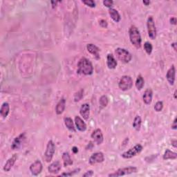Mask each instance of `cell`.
<instances>
[{
    "label": "cell",
    "mask_w": 177,
    "mask_h": 177,
    "mask_svg": "<svg viewBox=\"0 0 177 177\" xmlns=\"http://www.w3.org/2000/svg\"><path fill=\"white\" fill-rule=\"evenodd\" d=\"M78 70L77 73L83 74L85 76H90L93 74V67L92 63L86 58H82L80 60L78 64Z\"/></svg>",
    "instance_id": "cell-1"
},
{
    "label": "cell",
    "mask_w": 177,
    "mask_h": 177,
    "mask_svg": "<svg viewBox=\"0 0 177 177\" xmlns=\"http://www.w3.org/2000/svg\"><path fill=\"white\" fill-rule=\"evenodd\" d=\"M129 35L131 43L136 48H140L141 47L142 39L140 31L138 28L135 26H132L129 30Z\"/></svg>",
    "instance_id": "cell-2"
},
{
    "label": "cell",
    "mask_w": 177,
    "mask_h": 177,
    "mask_svg": "<svg viewBox=\"0 0 177 177\" xmlns=\"http://www.w3.org/2000/svg\"><path fill=\"white\" fill-rule=\"evenodd\" d=\"M115 54L118 60L124 63H129L132 60V56L127 50L122 48H118L115 51Z\"/></svg>",
    "instance_id": "cell-3"
},
{
    "label": "cell",
    "mask_w": 177,
    "mask_h": 177,
    "mask_svg": "<svg viewBox=\"0 0 177 177\" xmlns=\"http://www.w3.org/2000/svg\"><path fill=\"white\" fill-rule=\"evenodd\" d=\"M142 149H143V147H142L141 144H136V145H134L133 147L130 148L129 150L122 153L121 156L122 158L126 159L132 158L136 155L139 154L142 152Z\"/></svg>",
    "instance_id": "cell-4"
},
{
    "label": "cell",
    "mask_w": 177,
    "mask_h": 177,
    "mask_svg": "<svg viewBox=\"0 0 177 177\" xmlns=\"http://www.w3.org/2000/svg\"><path fill=\"white\" fill-rule=\"evenodd\" d=\"M137 171H138V169H137L136 167L130 166V167L120 168V169L116 171L115 172L109 174L108 176L110 177L121 176H124V175H130V174H132V173H136L137 172Z\"/></svg>",
    "instance_id": "cell-5"
},
{
    "label": "cell",
    "mask_w": 177,
    "mask_h": 177,
    "mask_svg": "<svg viewBox=\"0 0 177 177\" xmlns=\"http://www.w3.org/2000/svg\"><path fill=\"white\" fill-rule=\"evenodd\" d=\"M133 86V80L129 76H124L120 80L118 87L122 91H127L132 88Z\"/></svg>",
    "instance_id": "cell-6"
},
{
    "label": "cell",
    "mask_w": 177,
    "mask_h": 177,
    "mask_svg": "<svg viewBox=\"0 0 177 177\" xmlns=\"http://www.w3.org/2000/svg\"><path fill=\"white\" fill-rule=\"evenodd\" d=\"M55 152H56V145L52 141H49L48 142L47 149H46L45 151L44 159L48 163L51 162L52 161Z\"/></svg>",
    "instance_id": "cell-7"
},
{
    "label": "cell",
    "mask_w": 177,
    "mask_h": 177,
    "mask_svg": "<svg viewBox=\"0 0 177 177\" xmlns=\"http://www.w3.org/2000/svg\"><path fill=\"white\" fill-rule=\"evenodd\" d=\"M147 27L148 35L152 39H155L156 38V28L155 26L154 20L152 16H150L147 19Z\"/></svg>",
    "instance_id": "cell-8"
},
{
    "label": "cell",
    "mask_w": 177,
    "mask_h": 177,
    "mask_svg": "<svg viewBox=\"0 0 177 177\" xmlns=\"http://www.w3.org/2000/svg\"><path fill=\"white\" fill-rule=\"evenodd\" d=\"M26 140V134L22 133L21 134L16 137V138L14 139V141H13V143L11 145V148L13 150H19V148L22 147V145L24 143Z\"/></svg>",
    "instance_id": "cell-9"
},
{
    "label": "cell",
    "mask_w": 177,
    "mask_h": 177,
    "mask_svg": "<svg viewBox=\"0 0 177 177\" xmlns=\"http://www.w3.org/2000/svg\"><path fill=\"white\" fill-rule=\"evenodd\" d=\"M42 168H43V166H42L41 161L37 160L33 163L31 165L29 169L31 174L33 176H38L42 172Z\"/></svg>",
    "instance_id": "cell-10"
},
{
    "label": "cell",
    "mask_w": 177,
    "mask_h": 177,
    "mask_svg": "<svg viewBox=\"0 0 177 177\" xmlns=\"http://www.w3.org/2000/svg\"><path fill=\"white\" fill-rule=\"evenodd\" d=\"M104 161L105 156L103 154L102 152H96L90 156L88 163L91 165H94L96 163H102Z\"/></svg>",
    "instance_id": "cell-11"
},
{
    "label": "cell",
    "mask_w": 177,
    "mask_h": 177,
    "mask_svg": "<svg viewBox=\"0 0 177 177\" xmlns=\"http://www.w3.org/2000/svg\"><path fill=\"white\" fill-rule=\"evenodd\" d=\"M91 138L97 145H101L104 141L103 134L100 129H96L93 131L91 134Z\"/></svg>",
    "instance_id": "cell-12"
},
{
    "label": "cell",
    "mask_w": 177,
    "mask_h": 177,
    "mask_svg": "<svg viewBox=\"0 0 177 177\" xmlns=\"http://www.w3.org/2000/svg\"><path fill=\"white\" fill-rule=\"evenodd\" d=\"M175 77H176V68L175 65H172V66L169 68V70L167 71L166 74V78L170 85H174V84H175Z\"/></svg>",
    "instance_id": "cell-13"
},
{
    "label": "cell",
    "mask_w": 177,
    "mask_h": 177,
    "mask_svg": "<svg viewBox=\"0 0 177 177\" xmlns=\"http://www.w3.org/2000/svg\"><path fill=\"white\" fill-rule=\"evenodd\" d=\"M17 159H18V154H13L8 160L4 166V170L5 172H9V171L12 169L13 165L15 163Z\"/></svg>",
    "instance_id": "cell-14"
},
{
    "label": "cell",
    "mask_w": 177,
    "mask_h": 177,
    "mask_svg": "<svg viewBox=\"0 0 177 177\" xmlns=\"http://www.w3.org/2000/svg\"><path fill=\"white\" fill-rule=\"evenodd\" d=\"M61 168H62V165L60 163V162L56 161L50 164V165L48 167V170L50 173L53 174V175H56V174H58L60 171Z\"/></svg>",
    "instance_id": "cell-15"
},
{
    "label": "cell",
    "mask_w": 177,
    "mask_h": 177,
    "mask_svg": "<svg viewBox=\"0 0 177 177\" xmlns=\"http://www.w3.org/2000/svg\"><path fill=\"white\" fill-rule=\"evenodd\" d=\"M87 49L91 54H92L96 60L100 59V49L97 46L93 44H88L87 45Z\"/></svg>",
    "instance_id": "cell-16"
},
{
    "label": "cell",
    "mask_w": 177,
    "mask_h": 177,
    "mask_svg": "<svg viewBox=\"0 0 177 177\" xmlns=\"http://www.w3.org/2000/svg\"><path fill=\"white\" fill-rule=\"evenodd\" d=\"M75 124L77 130L80 132H84L87 130V125L80 117L77 116L75 117Z\"/></svg>",
    "instance_id": "cell-17"
},
{
    "label": "cell",
    "mask_w": 177,
    "mask_h": 177,
    "mask_svg": "<svg viewBox=\"0 0 177 177\" xmlns=\"http://www.w3.org/2000/svg\"><path fill=\"white\" fill-rule=\"evenodd\" d=\"M80 113L82 116L84 120H88L89 118V114H90V106L88 103H84L82 105L80 109Z\"/></svg>",
    "instance_id": "cell-18"
},
{
    "label": "cell",
    "mask_w": 177,
    "mask_h": 177,
    "mask_svg": "<svg viewBox=\"0 0 177 177\" xmlns=\"http://www.w3.org/2000/svg\"><path fill=\"white\" fill-rule=\"evenodd\" d=\"M152 97H153V92L151 88H147L145 90L144 92L143 96H142V100L145 104L150 105L152 101Z\"/></svg>",
    "instance_id": "cell-19"
},
{
    "label": "cell",
    "mask_w": 177,
    "mask_h": 177,
    "mask_svg": "<svg viewBox=\"0 0 177 177\" xmlns=\"http://www.w3.org/2000/svg\"><path fill=\"white\" fill-rule=\"evenodd\" d=\"M65 107H66V100L64 98H62L56 105V113L58 114V115H60V114L64 112Z\"/></svg>",
    "instance_id": "cell-20"
},
{
    "label": "cell",
    "mask_w": 177,
    "mask_h": 177,
    "mask_svg": "<svg viewBox=\"0 0 177 177\" xmlns=\"http://www.w3.org/2000/svg\"><path fill=\"white\" fill-rule=\"evenodd\" d=\"M107 64L108 68H110V69H114L116 67L117 64H118L116 60L114 58L112 54H108L107 58Z\"/></svg>",
    "instance_id": "cell-21"
},
{
    "label": "cell",
    "mask_w": 177,
    "mask_h": 177,
    "mask_svg": "<svg viewBox=\"0 0 177 177\" xmlns=\"http://www.w3.org/2000/svg\"><path fill=\"white\" fill-rule=\"evenodd\" d=\"M109 14L111 16V19H112L114 22H119L120 21H121V17L117 10L114 9V8H109Z\"/></svg>",
    "instance_id": "cell-22"
},
{
    "label": "cell",
    "mask_w": 177,
    "mask_h": 177,
    "mask_svg": "<svg viewBox=\"0 0 177 177\" xmlns=\"http://www.w3.org/2000/svg\"><path fill=\"white\" fill-rule=\"evenodd\" d=\"M10 111V105L8 102H4L1 107L0 109V113L4 118H6L8 116Z\"/></svg>",
    "instance_id": "cell-23"
},
{
    "label": "cell",
    "mask_w": 177,
    "mask_h": 177,
    "mask_svg": "<svg viewBox=\"0 0 177 177\" xmlns=\"http://www.w3.org/2000/svg\"><path fill=\"white\" fill-rule=\"evenodd\" d=\"M64 122L65 126L67 127L68 130L72 131V132H76V128L74 126V122L72 118H71L70 117H65L64 118Z\"/></svg>",
    "instance_id": "cell-24"
},
{
    "label": "cell",
    "mask_w": 177,
    "mask_h": 177,
    "mask_svg": "<svg viewBox=\"0 0 177 177\" xmlns=\"http://www.w3.org/2000/svg\"><path fill=\"white\" fill-rule=\"evenodd\" d=\"M62 161H63V163L65 167L69 166V165H73V161L71 159L69 154L68 152H64L62 154Z\"/></svg>",
    "instance_id": "cell-25"
},
{
    "label": "cell",
    "mask_w": 177,
    "mask_h": 177,
    "mask_svg": "<svg viewBox=\"0 0 177 177\" xmlns=\"http://www.w3.org/2000/svg\"><path fill=\"white\" fill-rule=\"evenodd\" d=\"M164 160H170V159H176L177 158V154L172 152L170 150L167 149L165 150V152L163 154V156Z\"/></svg>",
    "instance_id": "cell-26"
},
{
    "label": "cell",
    "mask_w": 177,
    "mask_h": 177,
    "mask_svg": "<svg viewBox=\"0 0 177 177\" xmlns=\"http://www.w3.org/2000/svg\"><path fill=\"white\" fill-rule=\"evenodd\" d=\"M141 123H142V120L140 116H136L134 118V122H133V127L136 131H139L141 130Z\"/></svg>",
    "instance_id": "cell-27"
},
{
    "label": "cell",
    "mask_w": 177,
    "mask_h": 177,
    "mask_svg": "<svg viewBox=\"0 0 177 177\" xmlns=\"http://www.w3.org/2000/svg\"><path fill=\"white\" fill-rule=\"evenodd\" d=\"M145 84V80L144 78H142L141 75H139L137 77L136 81V87L138 90H141L144 87Z\"/></svg>",
    "instance_id": "cell-28"
},
{
    "label": "cell",
    "mask_w": 177,
    "mask_h": 177,
    "mask_svg": "<svg viewBox=\"0 0 177 177\" xmlns=\"http://www.w3.org/2000/svg\"><path fill=\"white\" fill-rule=\"evenodd\" d=\"M144 49L146 51V53L148 54V55H151V53L152 52L153 50V47L152 44L150 43V42H146L144 44Z\"/></svg>",
    "instance_id": "cell-29"
},
{
    "label": "cell",
    "mask_w": 177,
    "mask_h": 177,
    "mask_svg": "<svg viewBox=\"0 0 177 177\" xmlns=\"http://www.w3.org/2000/svg\"><path fill=\"white\" fill-rule=\"evenodd\" d=\"M99 102L100 105H101V107H105L107 106L108 102H109V100H108V98L106 96H102L101 97V98H100Z\"/></svg>",
    "instance_id": "cell-30"
},
{
    "label": "cell",
    "mask_w": 177,
    "mask_h": 177,
    "mask_svg": "<svg viewBox=\"0 0 177 177\" xmlns=\"http://www.w3.org/2000/svg\"><path fill=\"white\" fill-rule=\"evenodd\" d=\"M80 171V169L78 168V169H76V170H74L73 171H71V172H69L62 173L60 176H73V175H76V174L78 173Z\"/></svg>",
    "instance_id": "cell-31"
},
{
    "label": "cell",
    "mask_w": 177,
    "mask_h": 177,
    "mask_svg": "<svg viewBox=\"0 0 177 177\" xmlns=\"http://www.w3.org/2000/svg\"><path fill=\"white\" fill-rule=\"evenodd\" d=\"M163 108V102L162 101H158L154 105V109L157 112H160L161 111Z\"/></svg>",
    "instance_id": "cell-32"
},
{
    "label": "cell",
    "mask_w": 177,
    "mask_h": 177,
    "mask_svg": "<svg viewBox=\"0 0 177 177\" xmlns=\"http://www.w3.org/2000/svg\"><path fill=\"white\" fill-rule=\"evenodd\" d=\"M82 3L90 8L96 7V2L93 1V0H86V1H82Z\"/></svg>",
    "instance_id": "cell-33"
},
{
    "label": "cell",
    "mask_w": 177,
    "mask_h": 177,
    "mask_svg": "<svg viewBox=\"0 0 177 177\" xmlns=\"http://www.w3.org/2000/svg\"><path fill=\"white\" fill-rule=\"evenodd\" d=\"M103 4L105 6L111 8L113 4V2L112 0H105V1H103Z\"/></svg>",
    "instance_id": "cell-34"
},
{
    "label": "cell",
    "mask_w": 177,
    "mask_h": 177,
    "mask_svg": "<svg viewBox=\"0 0 177 177\" xmlns=\"http://www.w3.org/2000/svg\"><path fill=\"white\" fill-rule=\"evenodd\" d=\"M100 26L102 28H107L108 27V24H107V22L106 20H105V19H101V21H100Z\"/></svg>",
    "instance_id": "cell-35"
},
{
    "label": "cell",
    "mask_w": 177,
    "mask_h": 177,
    "mask_svg": "<svg viewBox=\"0 0 177 177\" xmlns=\"http://www.w3.org/2000/svg\"><path fill=\"white\" fill-rule=\"evenodd\" d=\"M93 175V172L92 170H88L87 172H85L82 176H84V177H90V176H92Z\"/></svg>",
    "instance_id": "cell-36"
},
{
    "label": "cell",
    "mask_w": 177,
    "mask_h": 177,
    "mask_svg": "<svg viewBox=\"0 0 177 177\" xmlns=\"http://www.w3.org/2000/svg\"><path fill=\"white\" fill-rule=\"evenodd\" d=\"M177 118H175V120H174L173 123L172 124V129L176 130L177 129Z\"/></svg>",
    "instance_id": "cell-37"
},
{
    "label": "cell",
    "mask_w": 177,
    "mask_h": 177,
    "mask_svg": "<svg viewBox=\"0 0 177 177\" xmlns=\"http://www.w3.org/2000/svg\"><path fill=\"white\" fill-rule=\"evenodd\" d=\"M170 24H173V25H176V18H170Z\"/></svg>",
    "instance_id": "cell-38"
},
{
    "label": "cell",
    "mask_w": 177,
    "mask_h": 177,
    "mask_svg": "<svg viewBox=\"0 0 177 177\" xmlns=\"http://www.w3.org/2000/svg\"><path fill=\"white\" fill-rule=\"evenodd\" d=\"M172 145L175 148L177 147V141H176V140H174V141H172Z\"/></svg>",
    "instance_id": "cell-39"
},
{
    "label": "cell",
    "mask_w": 177,
    "mask_h": 177,
    "mask_svg": "<svg viewBox=\"0 0 177 177\" xmlns=\"http://www.w3.org/2000/svg\"><path fill=\"white\" fill-rule=\"evenodd\" d=\"M171 46H172V47L174 48V50H175V51H177V48H176L177 44H176V42H174V43H172Z\"/></svg>",
    "instance_id": "cell-40"
},
{
    "label": "cell",
    "mask_w": 177,
    "mask_h": 177,
    "mask_svg": "<svg viewBox=\"0 0 177 177\" xmlns=\"http://www.w3.org/2000/svg\"><path fill=\"white\" fill-rule=\"evenodd\" d=\"M51 4H52V7L54 8H55L56 6H57V4H58V2H55V1H52L51 2Z\"/></svg>",
    "instance_id": "cell-41"
},
{
    "label": "cell",
    "mask_w": 177,
    "mask_h": 177,
    "mask_svg": "<svg viewBox=\"0 0 177 177\" xmlns=\"http://www.w3.org/2000/svg\"><path fill=\"white\" fill-rule=\"evenodd\" d=\"M72 151L73 152V153H75V154L78 153V147H73L72 148Z\"/></svg>",
    "instance_id": "cell-42"
},
{
    "label": "cell",
    "mask_w": 177,
    "mask_h": 177,
    "mask_svg": "<svg viewBox=\"0 0 177 177\" xmlns=\"http://www.w3.org/2000/svg\"><path fill=\"white\" fill-rule=\"evenodd\" d=\"M142 3H143V4H145V6H149L150 4V1H142Z\"/></svg>",
    "instance_id": "cell-43"
},
{
    "label": "cell",
    "mask_w": 177,
    "mask_h": 177,
    "mask_svg": "<svg viewBox=\"0 0 177 177\" xmlns=\"http://www.w3.org/2000/svg\"><path fill=\"white\" fill-rule=\"evenodd\" d=\"M174 98H175V99H176V90H175V93H174Z\"/></svg>",
    "instance_id": "cell-44"
}]
</instances>
